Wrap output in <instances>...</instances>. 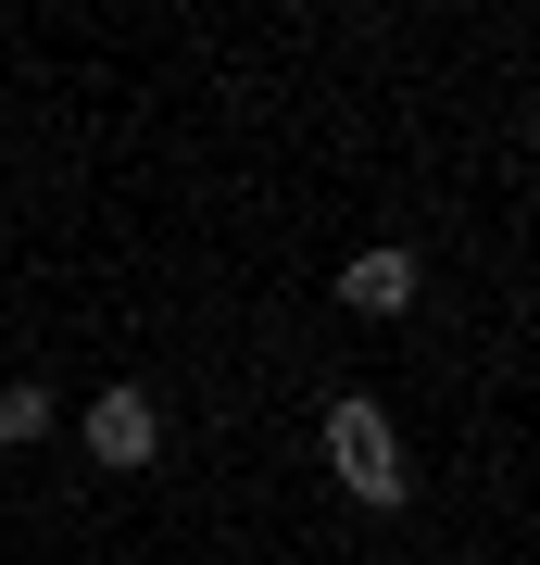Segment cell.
<instances>
[{
    "mask_svg": "<svg viewBox=\"0 0 540 565\" xmlns=\"http://www.w3.org/2000/svg\"><path fill=\"white\" fill-rule=\"evenodd\" d=\"M76 427H88V465H114V478H139V465H163V403H151L139 377H114V390H100V403H88Z\"/></svg>",
    "mask_w": 540,
    "mask_h": 565,
    "instance_id": "cell-2",
    "label": "cell"
},
{
    "mask_svg": "<svg viewBox=\"0 0 540 565\" xmlns=\"http://www.w3.org/2000/svg\"><path fill=\"white\" fill-rule=\"evenodd\" d=\"M327 478H340L364 515H402V503H415V465H402L390 403H364V390H340V403H327Z\"/></svg>",
    "mask_w": 540,
    "mask_h": 565,
    "instance_id": "cell-1",
    "label": "cell"
},
{
    "mask_svg": "<svg viewBox=\"0 0 540 565\" xmlns=\"http://www.w3.org/2000/svg\"><path fill=\"white\" fill-rule=\"evenodd\" d=\"M51 427H63V403H51L39 377H0V452H39Z\"/></svg>",
    "mask_w": 540,
    "mask_h": 565,
    "instance_id": "cell-4",
    "label": "cell"
},
{
    "mask_svg": "<svg viewBox=\"0 0 540 565\" xmlns=\"http://www.w3.org/2000/svg\"><path fill=\"white\" fill-rule=\"evenodd\" d=\"M340 302L352 315H415V252H402V239H364L340 264Z\"/></svg>",
    "mask_w": 540,
    "mask_h": 565,
    "instance_id": "cell-3",
    "label": "cell"
}]
</instances>
